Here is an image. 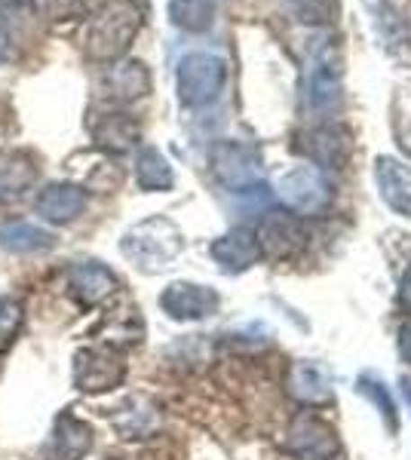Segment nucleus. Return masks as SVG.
Returning <instances> with one entry per match:
<instances>
[{"mask_svg":"<svg viewBox=\"0 0 411 460\" xmlns=\"http://www.w3.org/2000/svg\"><path fill=\"white\" fill-rule=\"evenodd\" d=\"M301 147L304 154L319 163V166H332V169H344V163L350 160V132L341 129V126H317V129H308L301 136Z\"/></svg>","mask_w":411,"mask_h":460,"instance_id":"f8f14e48","label":"nucleus"},{"mask_svg":"<svg viewBox=\"0 0 411 460\" xmlns=\"http://www.w3.org/2000/svg\"><path fill=\"white\" fill-rule=\"evenodd\" d=\"M371 13H375L378 31L387 43H408V31H406V19L396 10V4L390 0H369Z\"/></svg>","mask_w":411,"mask_h":460,"instance_id":"393cba45","label":"nucleus"},{"mask_svg":"<svg viewBox=\"0 0 411 460\" xmlns=\"http://www.w3.org/2000/svg\"><path fill=\"white\" fill-rule=\"evenodd\" d=\"M399 304L411 314V267L406 270V277H402V283H399Z\"/></svg>","mask_w":411,"mask_h":460,"instance_id":"7c9ffc66","label":"nucleus"},{"mask_svg":"<svg viewBox=\"0 0 411 460\" xmlns=\"http://www.w3.org/2000/svg\"><path fill=\"white\" fill-rule=\"evenodd\" d=\"M261 243L255 236V230L249 227H234L212 243V258L224 273H243L249 267H255L261 261Z\"/></svg>","mask_w":411,"mask_h":460,"instance_id":"9b49d317","label":"nucleus"},{"mask_svg":"<svg viewBox=\"0 0 411 460\" xmlns=\"http://www.w3.org/2000/svg\"><path fill=\"white\" fill-rule=\"evenodd\" d=\"M286 448L298 460H335L341 451L335 429L317 414H298L286 433Z\"/></svg>","mask_w":411,"mask_h":460,"instance_id":"423d86ee","label":"nucleus"},{"mask_svg":"<svg viewBox=\"0 0 411 460\" xmlns=\"http://www.w3.org/2000/svg\"><path fill=\"white\" fill-rule=\"evenodd\" d=\"M93 448V427L74 414H58L52 429V457L56 460H84Z\"/></svg>","mask_w":411,"mask_h":460,"instance_id":"f3484780","label":"nucleus"},{"mask_svg":"<svg viewBox=\"0 0 411 460\" xmlns=\"http://www.w3.org/2000/svg\"><path fill=\"white\" fill-rule=\"evenodd\" d=\"M126 381V362L114 347H84L74 353V387L80 393H111Z\"/></svg>","mask_w":411,"mask_h":460,"instance_id":"39448f33","label":"nucleus"},{"mask_svg":"<svg viewBox=\"0 0 411 460\" xmlns=\"http://www.w3.org/2000/svg\"><path fill=\"white\" fill-rule=\"evenodd\" d=\"M114 427L123 439H145L160 427V408L147 402L145 396H136L121 408V414L114 418Z\"/></svg>","mask_w":411,"mask_h":460,"instance_id":"6ab92c4d","label":"nucleus"},{"mask_svg":"<svg viewBox=\"0 0 411 460\" xmlns=\"http://www.w3.org/2000/svg\"><path fill=\"white\" fill-rule=\"evenodd\" d=\"M93 138L102 151L108 154H126L138 145V123L123 111H108L93 123Z\"/></svg>","mask_w":411,"mask_h":460,"instance_id":"a211bd4d","label":"nucleus"},{"mask_svg":"<svg viewBox=\"0 0 411 460\" xmlns=\"http://www.w3.org/2000/svg\"><path fill=\"white\" fill-rule=\"evenodd\" d=\"M34 178L37 169L31 166V160L22 154H4L0 157V203L22 197V190L31 188Z\"/></svg>","mask_w":411,"mask_h":460,"instance_id":"412c9836","label":"nucleus"},{"mask_svg":"<svg viewBox=\"0 0 411 460\" xmlns=\"http://www.w3.org/2000/svg\"><path fill=\"white\" fill-rule=\"evenodd\" d=\"M160 307L178 323H193V319H209L219 314L221 298L215 288L197 283H172L160 295Z\"/></svg>","mask_w":411,"mask_h":460,"instance_id":"1a4fd4ad","label":"nucleus"},{"mask_svg":"<svg viewBox=\"0 0 411 460\" xmlns=\"http://www.w3.org/2000/svg\"><path fill=\"white\" fill-rule=\"evenodd\" d=\"M0 49H4V37H0Z\"/></svg>","mask_w":411,"mask_h":460,"instance_id":"473e14b6","label":"nucleus"},{"mask_svg":"<svg viewBox=\"0 0 411 460\" xmlns=\"http://www.w3.org/2000/svg\"><path fill=\"white\" fill-rule=\"evenodd\" d=\"M141 22H145V10L136 0H108L89 22L86 53L99 62L121 58L130 49V43L136 40Z\"/></svg>","mask_w":411,"mask_h":460,"instance_id":"f03ea898","label":"nucleus"},{"mask_svg":"<svg viewBox=\"0 0 411 460\" xmlns=\"http://www.w3.org/2000/svg\"><path fill=\"white\" fill-rule=\"evenodd\" d=\"M89 0H47V16L52 22H74L86 16Z\"/></svg>","mask_w":411,"mask_h":460,"instance_id":"c85d7f7f","label":"nucleus"},{"mask_svg":"<svg viewBox=\"0 0 411 460\" xmlns=\"http://www.w3.org/2000/svg\"><path fill=\"white\" fill-rule=\"evenodd\" d=\"M117 288H121V279L114 277L111 267H104L99 261L77 264L68 277V292L80 307H99Z\"/></svg>","mask_w":411,"mask_h":460,"instance_id":"9d476101","label":"nucleus"},{"mask_svg":"<svg viewBox=\"0 0 411 460\" xmlns=\"http://www.w3.org/2000/svg\"><path fill=\"white\" fill-rule=\"evenodd\" d=\"M291 10L308 25H328L338 19V0H291Z\"/></svg>","mask_w":411,"mask_h":460,"instance_id":"bb28decb","label":"nucleus"},{"mask_svg":"<svg viewBox=\"0 0 411 460\" xmlns=\"http://www.w3.org/2000/svg\"><path fill=\"white\" fill-rule=\"evenodd\" d=\"M308 102L317 111H332L341 102V71L328 49H319L308 68Z\"/></svg>","mask_w":411,"mask_h":460,"instance_id":"4468645a","label":"nucleus"},{"mask_svg":"<svg viewBox=\"0 0 411 460\" xmlns=\"http://www.w3.org/2000/svg\"><path fill=\"white\" fill-rule=\"evenodd\" d=\"M136 178L141 190H169L175 184V172H172L169 160L156 147H141L138 151Z\"/></svg>","mask_w":411,"mask_h":460,"instance_id":"4be33fe9","label":"nucleus"},{"mask_svg":"<svg viewBox=\"0 0 411 460\" xmlns=\"http://www.w3.org/2000/svg\"><path fill=\"white\" fill-rule=\"evenodd\" d=\"M182 249H184L182 230H178L175 221L163 218V215L138 221L136 227L126 230L121 240V252L145 273H163L182 255Z\"/></svg>","mask_w":411,"mask_h":460,"instance_id":"f257e3e1","label":"nucleus"},{"mask_svg":"<svg viewBox=\"0 0 411 460\" xmlns=\"http://www.w3.org/2000/svg\"><path fill=\"white\" fill-rule=\"evenodd\" d=\"M375 181L378 190L384 197V203L393 212L411 218V169L406 163L393 160V157H378L375 163Z\"/></svg>","mask_w":411,"mask_h":460,"instance_id":"dca6fc26","label":"nucleus"},{"mask_svg":"<svg viewBox=\"0 0 411 460\" xmlns=\"http://www.w3.org/2000/svg\"><path fill=\"white\" fill-rule=\"evenodd\" d=\"M212 169H215V175L221 178L224 188H230L234 194H246V190L261 184L258 154L246 145L221 142L212 151Z\"/></svg>","mask_w":411,"mask_h":460,"instance_id":"0eeeda50","label":"nucleus"},{"mask_svg":"<svg viewBox=\"0 0 411 460\" xmlns=\"http://www.w3.org/2000/svg\"><path fill=\"white\" fill-rule=\"evenodd\" d=\"M360 393L362 396H369L375 405H380V414H384L387 427L396 429V405H393V399H390V393H387L384 384L375 381V377H369V375H362L360 377Z\"/></svg>","mask_w":411,"mask_h":460,"instance_id":"cd10ccee","label":"nucleus"},{"mask_svg":"<svg viewBox=\"0 0 411 460\" xmlns=\"http://www.w3.org/2000/svg\"><path fill=\"white\" fill-rule=\"evenodd\" d=\"M89 206V194L77 184L56 181L49 188H43V194L37 197V215L52 221V225H68V221L80 218Z\"/></svg>","mask_w":411,"mask_h":460,"instance_id":"ddd939ff","label":"nucleus"},{"mask_svg":"<svg viewBox=\"0 0 411 460\" xmlns=\"http://www.w3.org/2000/svg\"><path fill=\"white\" fill-rule=\"evenodd\" d=\"M104 86H108V95L117 102H136L151 89V77H147L145 65L141 62H121L117 68L108 71L104 77Z\"/></svg>","mask_w":411,"mask_h":460,"instance_id":"aec40b11","label":"nucleus"},{"mask_svg":"<svg viewBox=\"0 0 411 460\" xmlns=\"http://www.w3.org/2000/svg\"><path fill=\"white\" fill-rule=\"evenodd\" d=\"M261 252L271 258H291L308 246V227L291 212H271L255 230Z\"/></svg>","mask_w":411,"mask_h":460,"instance_id":"6e6552de","label":"nucleus"},{"mask_svg":"<svg viewBox=\"0 0 411 460\" xmlns=\"http://www.w3.org/2000/svg\"><path fill=\"white\" fill-rule=\"evenodd\" d=\"M286 387L291 393V399H298L308 408H323L332 402V377H328L317 362H295L289 368V381Z\"/></svg>","mask_w":411,"mask_h":460,"instance_id":"2eb2a0df","label":"nucleus"},{"mask_svg":"<svg viewBox=\"0 0 411 460\" xmlns=\"http://www.w3.org/2000/svg\"><path fill=\"white\" fill-rule=\"evenodd\" d=\"M22 325H25V304L13 295L0 298V353H6L13 347V341L19 338Z\"/></svg>","mask_w":411,"mask_h":460,"instance_id":"a878e982","label":"nucleus"},{"mask_svg":"<svg viewBox=\"0 0 411 460\" xmlns=\"http://www.w3.org/2000/svg\"><path fill=\"white\" fill-rule=\"evenodd\" d=\"M228 84V65L215 53H191L178 62V99L188 108L212 105Z\"/></svg>","mask_w":411,"mask_h":460,"instance_id":"20e7f679","label":"nucleus"},{"mask_svg":"<svg viewBox=\"0 0 411 460\" xmlns=\"http://www.w3.org/2000/svg\"><path fill=\"white\" fill-rule=\"evenodd\" d=\"M402 393H406V399H408V405H411V381H402Z\"/></svg>","mask_w":411,"mask_h":460,"instance_id":"2f4dec72","label":"nucleus"},{"mask_svg":"<svg viewBox=\"0 0 411 460\" xmlns=\"http://www.w3.org/2000/svg\"><path fill=\"white\" fill-rule=\"evenodd\" d=\"M0 246L28 255V252H40L52 246V234H47L43 227L28 225V221H10V225L0 227Z\"/></svg>","mask_w":411,"mask_h":460,"instance_id":"5701e85b","label":"nucleus"},{"mask_svg":"<svg viewBox=\"0 0 411 460\" xmlns=\"http://www.w3.org/2000/svg\"><path fill=\"white\" fill-rule=\"evenodd\" d=\"M396 344H399V356L411 366V316L399 325V341Z\"/></svg>","mask_w":411,"mask_h":460,"instance_id":"c756f323","label":"nucleus"},{"mask_svg":"<svg viewBox=\"0 0 411 460\" xmlns=\"http://www.w3.org/2000/svg\"><path fill=\"white\" fill-rule=\"evenodd\" d=\"M276 199L286 206V212L298 218H317L332 206V188L319 166H291L289 172L276 178Z\"/></svg>","mask_w":411,"mask_h":460,"instance_id":"7ed1b4c3","label":"nucleus"},{"mask_svg":"<svg viewBox=\"0 0 411 460\" xmlns=\"http://www.w3.org/2000/svg\"><path fill=\"white\" fill-rule=\"evenodd\" d=\"M169 19H172V25H178L182 31L200 34L212 25L215 4L212 0H169Z\"/></svg>","mask_w":411,"mask_h":460,"instance_id":"b1692460","label":"nucleus"}]
</instances>
